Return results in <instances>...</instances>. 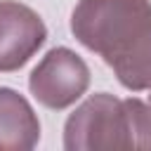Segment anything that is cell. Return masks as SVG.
<instances>
[{
    "instance_id": "3",
    "label": "cell",
    "mask_w": 151,
    "mask_h": 151,
    "mask_svg": "<svg viewBox=\"0 0 151 151\" xmlns=\"http://www.w3.org/2000/svg\"><path fill=\"white\" fill-rule=\"evenodd\" d=\"M90 87V68L80 54L68 47H52L31 71L28 90L52 111L73 106Z\"/></svg>"
},
{
    "instance_id": "1",
    "label": "cell",
    "mask_w": 151,
    "mask_h": 151,
    "mask_svg": "<svg viewBox=\"0 0 151 151\" xmlns=\"http://www.w3.org/2000/svg\"><path fill=\"white\" fill-rule=\"evenodd\" d=\"M71 33L125 90H151V0H78Z\"/></svg>"
},
{
    "instance_id": "6",
    "label": "cell",
    "mask_w": 151,
    "mask_h": 151,
    "mask_svg": "<svg viewBox=\"0 0 151 151\" xmlns=\"http://www.w3.org/2000/svg\"><path fill=\"white\" fill-rule=\"evenodd\" d=\"M149 106H151V94H149Z\"/></svg>"
},
{
    "instance_id": "4",
    "label": "cell",
    "mask_w": 151,
    "mask_h": 151,
    "mask_svg": "<svg viewBox=\"0 0 151 151\" xmlns=\"http://www.w3.org/2000/svg\"><path fill=\"white\" fill-rule=\"evenodd\" d=\"M47 26L35 9L17 0H0V71H19L45 45Z\"/></svg>"
},
{
    "instance_id": "2",
    "label": "cell",
    "mask_w": 151,
    "mask_h": 151,
    "mask_svg": "<svg viewBox=\"0 0 151 151\" xmlns=\"http://www.w3.org/2000/svg\"><path fill=\"white\" fill-rule=\"evenodd\" d=\"M64 149H151V106L137 97L90 94L64 123Z\"/></svg>"
},
{
    "instance_id": "5",
    "label": "cell",
    "mask_w": 151,
    "mask_h": 151,
    "mask_svg": "<svg viewBox=\"0 0 151 151\" xmlns=\"http://www.w3.org/2000/svg\"><path fill=\"white\" fill-rule=\"evenodd\" d=\"M40 142V120L24 94L0 87V151H31Z\"/></svg>"
}]
</instances>
